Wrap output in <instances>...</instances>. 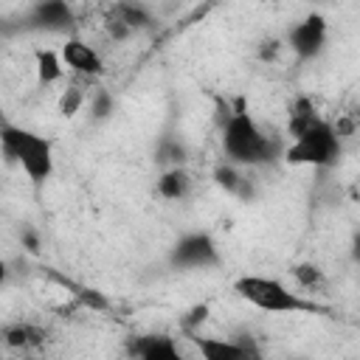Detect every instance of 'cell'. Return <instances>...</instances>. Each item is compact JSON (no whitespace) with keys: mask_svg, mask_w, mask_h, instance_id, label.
<instances>
[{"mask_svg":"<svg viewBox=\"0 0 360 360\" xmlns=\"http://www.w3.org/2000/svg\"><path fill=\"white\" fill-rule=\"evenodd\" d=\"M34 70H37V82L39 84H56L65 76V62H62L59 51L37 48L34 51Z\"/></svg>","mask_w":360,"mask_h":360,"instance_id":"obj_13","label":"cell"},{"mask_svg":"<svg viewBox=\"0 0 360 360\" xmlns=\"http://www.w3.org/2000/svg\"><path fill=\"white\" fill-rule=\"evenodd\" d=\"M326 39H329V22L323 14L312 11L307 14L304 20H298L290 31H287V45L292 48V53L298 59H315L323 53L326 48Z\"/></svg>","mask_w":360,"mask_h":360,"instance_id":"obj_6","label":"cell"},{"mask_svg":"<svg viewBox=\"0 0 360 360\" xmlns=\"http://www.w3.org/2000/svg\"><path fill=\"white\" fill-rule=\"evenodd\" d=\"M112 110H115V98H112L107 90H96V93L90 96V112H93V118H96V121L110 118V115H112Z\"/></svg>","mask_w":360,"mask_h":360,"instance_id":"obj_20","label":"cell"},{"mask_svg":"<svg viewBox=\"0 0 360 360\" xmlns=\"http://www.w3.org/2000/svg\"><path fill=\"white\" fill-rule=\"evenodd\" d=\"M290 138L292 141L284 149V160L292 166L326 169V166H335L340 158V135L326 118L312 121L309 127H304L301 132H295Z\"/></svg>","mask_w":360,"mask_h":360,"instance_id":"obj_4","label":"cell"},{"mask_svg":"<svg viewBox=\"0 0 360 360\" xmlns=\"http://www.w3.org/2000/svg\"><path fill=\"white\" fill-rule=\"evenodd\" d=\"M45 329L37 323H11L3 329V343L11 349H34L39 343H45Z\"/></svg>","mask_w":360,"mask_h":360,"instance_id":"obj_14","label":"cell"},{"mask_svg":"<svg viewBox=\"0 0 360 360\" xmlns=\"http://www.w3.org/2000/svg\"><path fill=\"white\" fill-rule=\"evenodd\" d=\"M292 276H295V281H298L304 290H315V287L323 284V273H321V267H318V264H309V262L295 264V267H292Z\"/></svg>","mask_w":360,"mask_h":360,"instance_id":"obj_19","label":"cell"},{"mask_svg":"<svg viewBox=\"0 0 360 360\" xmlns=\"http://www.w3.org/2000/svg\"><path fill=\"white\" fill-rule=\"evenodd\" d=\"M191 340L205 360H245L259 354L250 343L239 338H191Z\"/></svg>","mask_w":360,"mask_h":360,"instance_id":"obj_10","label":"cell"},{"mask_svg":"<svg viewBox=\"0 0 360 360\" xmlns=\"http://www.w3.org/2000/svg\"><path fill=\"white\" fill-rule=\"evenodd\" d=\"M8 281V264H6V259H0V287Z\"/></svg>","mask_w":360,"mask_h":360,"instance_id":"obj_23","label":"cell"},{"mask_svg":"<svg viewBox=\"0 0 360 360\" xmlns=\"http://www.w3.org/2000/svg\"><path fill=\"white\" fill-rule=\"evenodd\" d=\"M186 158H188V149H186V143H180L177 138H163V141L158 143L155 160L163 163L166 169H169V166H183Z\"/></svg>","mask_w":360,"mask_h":360,"instance_id":"obj_17","label":"cell"},{"mask_svg":"<svg viewBox=\"0 0 360 360\" xmlns=\"http://www.w3.org/2000/svg\"><path fill=\"white\" fill-rule=\"evenodd\" d=\"M110 20L121 22V25L129 28L132 34H135V31H143V28L152 25V14H149V8H146L143 3H138V0H118V3L112 6Z\"/></svg>","mask_w":360,"mask_h":360,"instance_id":"obj_12","label":"cell"},{"mask_svg":"<svg viewBox=\"0 0 360 360\" xmlns=\"http://www.w3.org/2000/svg\"><path fill=\"white\" fill-rule=\"evenodd\" d=\"M169 264L172 270H211L219 264V245L205 231L183 233L169 248Z\"/></svg>","mask_w":360,"mask_h":360,"instance_id":"obj_5","label":"cell"},{"mask_svg":"<svg viewBox=\"0 0 360 360\" xmlns=\"http://www.w3.org/2000/svg\"><path fill=\"white\" fill-rule=\"evenodd\" d=\"M233 292L248 301L250 307L262 309V312H276V315H287V312H318L315 301H307L301 292H292L284 281L270 278V276H256V273H245L233 281Z\"/></svg>","mask_w":360,"mask_h":360,"instance_id":"obj_3","label":"cell"},{"mask_svg":"<svg viewBox=\"0 0 360 360\" xmlns=\"http://www.w3.org/2000/svg\"><path fill=\"white\" fill-rule=\"evenodd\" d=\"M0 152L6 160H11L34 186H42L53 177L56 160H53V141L20 127V124H0Z\"/></svg>","mask_w":360,"mask_h":360,"instance_id":"obj_2","label":"cell"},{"mask_svg":"<svg viewBox=\"0 0 360 360\" xmlns=\"http://www.w3.org/2000/svg\"><path fill=\"white\" fill-rule=\"evenodd\" d=\"M59 56H62L65 68H68L70 73L82 76V79H98V76L104 73V59H101V53H98L90 42H84L82 37H68V39L62 42V48H59Z\"/></svg>","mask_w":360,"mask_h":360,"instance_id":"obj_8","label":"cell"},{"mask_svg":"<svg viewBox=\"0 0 360 360\" xmlns=\"http://www.w3.org/2000/svg\"><path fill=\"white\" fill-rule=\"evenodd\" d=\"M214 183L219 188H225L228 194H248V180L242 174V166L231 163V160H222L217 169H214Z\"/></svg>","mask_w":360,"mask_h":360,"instance_id":"obj_16","label":"cell"},{"mask_svg":"<svg viewBox=\"0 0 360 360\" xmlns=\"http://www.w3.org/2000/svg\"><path fill=\"white\" fill-rule=\"evenodd\" d=\"M20 239L28 245V250H39V239H37V233H34V231H22V233H20Z\"/></svg>","mask_w":360,"mask_h":360,"instance_id":"obj_21","label":"cell"},{"mask_svg":"<svg viewBox=\"0 0 360 360\" xmlns=\"http://www.w3.org/2000/svg\"><path fill=\"white\" fill-rule=\"evenodd\" d=\"M84 101H87L84 90H79V87H68V90H62V93H59L56 110H59V115H65V118H73V115H76V112L84 107Z\"/></svg>","mask_w":360,"mask_h":360,"instance_id":"obj_18","label":"cell"},{"mask_svg":"<svg viewBox=\"0 0 360 360\" xmlns=\"http://www.w3.org/2000/svg\"><path fill=\"white\" fill-rule=\"evenodd\" d=\"M127 354L138 360H180V346L174 338L163 332H149V335H132L127 338Z\"/></svg>","mask_w":360,"mask_h":360,"instance_id":"obj_9","label":"cell"},{"mask_svg":"<svg viewBox=\"0 0 360 360\" xmlns=\"http://www.w3.org/2000/svg\"><path fill=\"white\" fill-rule=\"evenodd\" d=\"M222 132V152L225 160L236 166H264L276 158V141L259 127V121L250 115L245 96L233 101V107L225 110V118L219 124Z\"/></svg>","mask_w":360,"mask_h":360,"instance_id":"obj_1","label":"cell"},{"mask_svg":"<svg viewBox=\"0 0 360 360\" xmlns=\"http://www.w3.org/2000/svg\"><path fill=\"white\" fill-rule=\"evenodd\" d=\"M76 14L68 0H37L28 8L25 25L34 31H48V34H68L73 31Z\"/></svg>","mask_w":360,"mask_h":360,"instance_id":"obj_7","label":"cell"},{"mask_svg":"<svg viewBox=\"0 0 360 360\" xmlns=\"http://www.w3.org/2000/svg\"><path fill=\"white\" fill-rule=\"evenodd\" d=\"M191 183L194 180H191V174H188L186 166H169L158 177L155 191H158V197H163L169 202H177V200H186L191 194Z\"/></svg>","mask_w":360,"mask_h":360,"instance_id":"obj_11","label":"cell"},{"mask_svg":"<svg viewBox=\"0 0 360 360\" xmlns=\"http://www.w3.org/2000/svg\"><path fill=\"white\" fill-rule=\"evenodd\" d=\"M318 118H321V112H318L315 101H312L309 96H298V98L290 104L287 132H290V135H295V132H301L304 127H309V124H312V121H318Z\"/></svg>","mask_w":360,"mask_h":360,"instance_id":"obj_15","label":"cell"},{"mask_svg":"<svg viewBox=\"0 0 360 360\" xmlns=\"http://www.w3.org/2000/svg\"><path fill=\"white\" fill-rule=\"evenodd\" d=\"M278 39H273V42H264V48H262V59H270V56H276V51H278Z\"/></svg>","mask_w":360,"mask_h":360,"instance_id":"obj_22","label":"cell"}]
</instances>
